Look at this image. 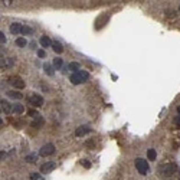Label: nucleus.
<instances>
[{
	"label": "nucleus",
	"instance_id": "1",
	"mask_svg": "<svg viewBox=\"0 0 180 180\" xmlns=\"http://www.w3.org/2000/svg\"><path fill=\"white\" fill-rule=\"evenodd\" d=\"M174 173H177V166L174 163H166V164H161L159 167V176L160 177H172Z\"/></svg>",
	"mask_w": 180,
	"mask_h": 180
},
{
	"label": "nucleus",
	"instance_id": "2",
	"mask_svg": "<svg viewBox=\"0 0 180 180\" xmlns=\"http://www.w3.org/2000/svg\"><path fill=\"white\" fill-rule=\"evenodd\" d=\"M89 79V73L87 71H82V69H79V71L73 72L71 76H69V81H71L73 85H79V84H84V82H87Z\"/></svg>",
	"mask_w": 180,
	"mask_h": 180
},
{
	"label": "nucleus",
	"instance_id": "3",
	"mask_svg": "<svg viewBox=\"0 0 180 180\" xmlns=\"http://www.w3.org/2000/svg\"><path fill=\"white\" fill-rule=\"evenodd\" d=\"M136 169L138 170V173L141 176H145L148 173V163L144 159H137L136 160Z\"/></svg>",
	"mask_w": 180,
	"mask_h": 180
},
{
	"label": "nucleus",
	"instance_id": "4",
	"mask_svg": "<svg viewBox=\"0 0 180 180\" xmlns=\"http://www.w3.org/2000/svg\"><path fill=\"white\" fill-rule=\"evenodd\" d=\"M53 153H55V145H53L52 143H48V144H45V145L40 147L39 156L46 157V156H51V154H53Z\"/></svg>",
	"mask_w": 180,
	"mask_h": 180
},
{
	"label": "nucleus",
	"instance_id": "5",
	"mask_svg": "<svg viewBox=\"0 0 180 180\" xmlns=\"http://www.w3.org/2000/svg\"><path fill=\"white\" fill-rule=\"evenodd\" d=\"M28 102L33 107H42L43 105V98L39 94H32V95L28 97Z\"/></svg>",
	"mask_w": 180,
	"mask_h": 180
},
{
	"label": "nucleus",
	"instance_id": "6",
	"mask_svg": "<svg viewBox=\"0 0 180 180\" xmlns=\"http://www.w3.org/2000/svg\"><path fill=\"white\" fill-rule=\"evenodd\" d=\"M9 84L12 85V87H15V88H17V89H23L25 88V81L20 78V76H10L9 78Z\"/></svg>",
	"mask_w": 180,
	"mask_h": 180
},
{
	"label": "nucleus",
	"instance_id": "7",
	"mask_svg": "<svg viewBox=\"0 0 180 180\" xmlns=\"http://www.w3.org/2000/svg\"><path fill=\"white\" fill-rule=\"evenodd\" d=\"M55 169H56V163H55V161H46L45 164H42V166H40V173L46 174V173L53 172Z\"/></svg>",
	"mask_w": 180,
	"mask_h": 180
},
{
	"label": "nucleus",
	"instance_id": "8",
	"mask_svg": "<svg viewBox=\"0 0 180 180\" xmlns=\"http://www.w3.org/2000/svg\"><path fill=\"white\" fill-rule=\"evenodd\" d=\"M91 131H92L91 127H88V125H81V127H78V128L75 130V136H76V137H84V136L89 134Z\"/></svg>",
	"mask_w": 180,
	"mask_h": 180
},
{
	"label": "nucleus",
	"instance_id": "9",
	"mask_svg": "<svg viewBox=\"0 0 180 180\" xmlns=\"http://www.w3.org/2000/svg\"><path fill=\"white\" fill-rule=\"evenodd\" d=\"M13 58H3L1 55H0V72L4 71L6 68H9V66H12L13 65Z\"/></svg>",
	"mask_w": 180,
	"mask_h": 180
},
{
	"label": "nucleus",
	"instance_id": "10",
	"mask_svg": "<svg viewBox=\"0 0 180 180\" xmlns=\"http://www.w3.org/2000/svg\"><path fill=\"white\" fill-rule=\"evenodd\" d=\"M0 108L4 114L12 112V104H9V101H6V100H0Z\"/></svg>",
	"mask_w": 180,
	"mask_h": 180
},
{
	"label": "nucleus",
	"instance_id": "11",
	"mask_svg": "<svg viewBox=\"0 0 180 180\" xmlns=\"http://www.w3.org/2000/svg\"><path fill=\"white\" fill-rule=\"evenodd\" d=\"M39 43H40V46H42V48H45V49H46V48H49V46L52 45V40H51L48 36H42V37L39 39Z\"/></svg>",
	"mask_w": 180,
	"mask_h": 180
},
{
	"label": "nucleus",
	"instance_id": "12",
	"mask_svg": "<svg viewBox=\"0 0 180 180\" xmlns=\"http://www.w3.org/2000/svg\"><path fill=\"white\" fill-rule=\"evenodd\" d=\"M51 46H52V49H53L56 53H62V52H64V46H62V43L58 42V40H53Z\"/></svg>",
	"mask_w": 180,
	"mask_h": 180
},
{
	"label": "nucleus",
	"instance_id": "13",
	"mask_svg": "<svg viewBox=\"0 0 180 180\" xmlns=\"http://www.w3.org/2000/svg\"><path fill=\"white\" fill-rule=\"evenodd\" d=\"M20 30H22V25H20V23H12V25H10V32H12V35H19Z\"/></svg>",
	"mask_w": 180,
	"mask_h": 180
},
{
	"label": "nucleus",
	"instance_id": "14",
	"mask_svg": "<svg viewBox=\"0 0 180 180\" xmlns=\"http://www.w3.org/2000/svg\"><path fill=\"white\" fill-rule=\"evenodd\" d=\"M6 94H7V97L12 98V100H22V97H23V95H22L20 92H17V91H7Z\"/></svg>",
	"mask_w": 180,
	"mask_h": 180
},
{
	"label": "nucleus",
	"instance_id": "15",
	"mask_svg": "<svg viewBox=\"0 0 180 180\" xmlns=\"http://www.w3.org/2000/svg\"><path fill=\"white\" fill-rule=\"evenodd\" d=\"M12 112H15V114H23L25 112V107L22 104H15V105H12Z\"/></svg>",
	"mask_w": 180,
	"mask_h": 180
},
{
	"label": "nucleus",
	"instance_id": "16",
	"mask_svg": "<svg viewBox=\"0 0 180 180\" xmlns=\"http://www.w3.org/2000/svg\"><path fill=\"white\" fill-rule=\"evenodd\" d=\"M43 69H45V72H46V75H49V76H53L55 75V68H53V65H51V64H45L43 65Z\"/></svg>",
	"mask_w": 180,
	"mask_h": 180
},
{
	"label": "nucleus",
	"instance_id": "17",
	"mask_svg": "<svg viewBox=\"0 0 180 180\" xmlns=\"http://www.w3.org/2000/svg\"><path fill=\"white\" fill-rule=\"evenodd\" d=\"M62 66H64L62 58H55V59H53V68H55V69H61Z\"/></svg>",
	"mask_w": 180,
	"mask_h": 180
},
{
	"label": "nucleus",
	"instance_id": "18",
	"mask_svg": "<svg viewBox=\"0 0 180 180\" xmlns=\"http://www.w3.org/2000/svg\"><path fill=\"white\" fill-rule=\"evenodd\" d=\"M15 43H16V46H19V48H25V46L28 45V40H26L25 37H17Z\"/></svg>",
	"mask_w": 180,
	"mask_h": 180
},
{
	"label": "nucleus",
	"instance_id": "19",
	"mask_svg": "<svg viewBox=\"0 0 180 180\" xmlns=\"http://www.w3.org/2000/svg\"><path fill=\"white\" fill-rule=\"evenodd\" d=\"M68 69L72 72H76V71H79L81 69V65L78 64V62H71L69 65H68Z\"/></svg>",
	"mask_w": 180,
	"mask_h": 180
},
{
	"label": "nucleus",
	"instance_id": "20",
	"mask_svg": "<svg viewBox=\"0 0 180 180\" xmlns=\"http://www.w3.org/2000/svg\"><path fill=\"white\" fill-rule=\"evenodd\" d=\"M20 33L22 35H33V30H32V28H29V26H22V30H20Z\"/></svg>",
	"mask_w": 180,
	"mask_h": 180
},
{
	"label": "nucleus",
	"instance_id": "21",
	"mask_svg": "<svg viewBox=\"0 0 180 180\" xmlns=\"http://www.w3.org/2000/svg\"><path fill=\"white\" fill-rule=\"evenodd\" d=\"M42 125H43V120H42L40 117L35 118V121L32 123V127H33V128H40Z\"/></svg>",
	"mask_w": 180,
	"mask_h": 180
},
{
	"label": "nucleus",
	"instance_id": "22",
	"mask_svg": "<svg viewBox=\"0 0 180 180\" xmlns=\"http://www.w3.org/2000/svg\"><path fill=\"white\" fill-rule=\"evenodd\" d=\"M36 160H37V156H36L35 153H32V154H28V156L25 157V161H28V163H35Z\"/></svg>",
	"mask_w": 180,
	"mask_h": 180
},
{
	"label": "nucleus",
	"instance_id": "23",
	"mask_svg": "<svg viewBox=\"0 0 180 180\" xmlns=\"http://www.w3.org/2000/svg\"><path fill=\"white\" fill-rule=\"evenodd\" d=\"M147 157H148V160H156V157H157V154H156V150H153V148H150L148 151H147Z\"/></svg>",
	"mask_w": 180,
	"mask_h": 180
},
{
	"label": "nucleus",
	"instance_id": "24",
	"mask_svg": "<svg viewBox=\"0 0 180 180\" xmlns=\"http://www.w3.org/2000/svg\"><path fill=\"white\" fill-rule=\"evenodd\" d=\"M28 114H29L32 118H37V117H40V115H39V112H37L36 109H33V108H32V109H29V111H28Z\"/></svg>",
	"mask_w": 180,
	"mask_h": 180
},
{
	"label": "nucleus",
	"instance_id": "25",
	"mask_svg": "<svg viewBox=\"0 0 180 180\" xmlns=\"http://www.w3.org/2000/svg\"><path fill=\"white\" fill-rule=\"evenodd\" d=\"M30 180H45L39 173H30Z\"/></svg>",
	"mask_w": 180,
	"mask_h": 180
},
{
	"label": "nucleus",
	"instance_id": "26",
	"mask_svg": "<svg viewBox=\"0 0 180 180\" xmlns=\"http://www.w3.org/2000/svg\"><path fill=\"white\" fill-rule=\"evenodd\" d=\"M81 164H82L85 169H91V166H92V164H91L88 160H81Z\"/></svg>",
	"mask_w": 180,
	"mask_h": 180
},
{
	"label": "nucleus",
	"instance_id": "27",
	"mask_svg": "<svg viewBox=\"0 0 180 180\" xmlns=\"http://www.w3.org/2000/svg\"><path fill=\"white\" fill-rule=\"evenodd\" d=\"M37 56H39V58H45V56H46V52H45L43 49H39V51H37Z\"/></svg>",
	"mask_w": 180,
	"mask_h": 180
},
{
	"label": "nucleus",
	"instance_id": "28",
	"mask_svg": "<svg viewBox=\"0 0 180 180\" xmlns=\"http://www.w3.org/2000/svg\"><path fill=\"white\" fill-rule=\"evenodd\" d=\"M0 42H1V43H4V42H6V36L3 35L1 32H0Z\"/></svg>",
	"mask_w": 180,
	"mask_h": 180
},
{
	"label": "nucleus",
	"instance_id": "29",
	"mask_svg": "<svg viewBox=\"0 0 180 180\" xmlns=\"http://www.w3.org/2000/svg\"><path fill=\"white\" fill-rule=\"evenodd\" d=\"M174 124H176V125H180V115H177V117L174 118Z\"/></svg>",
	"mask_w": 180,
	"mask_h": 180
},
{
	"label": "nucleus",
	"instance_id": "30",
	"mask_svg": "<svg viewBox=\"0 0 180 180\" xmlns=\"http://www.w3.org/2000/svg\"><path fill=\"white\" fill-rule=\"evenodd\" d=\"M12 1H13V0H3V3H4L6 6H9V4H12Z\"/></svg>",
	"mask_w": 180,
	"mask_h": 180
},
{
	"label": "nucleus",
	"instance_id": "31",
	"mask_svg": "<svg viewBox=\"0 0 180 180\" xmlns=\"http://www.w3.org/2000/svg\"><path fill=\"white\" fill-rule=\"evenodd\" d=\"M4 157H6V153L4 151H0V160H3Z\"/></svg>",
	"mask_w": 180,
	"mask_h": 180
},
{
	"label": "nucleus",
	"instance_id": "32",
	"mask_svg": "<svg viewBox=\"0 0 180 180\" xmlns=\"http://www.w3.org/2000/svg\"><path fill=\"white\" fill-rule=\"evenodd\" d=\"M3 124H4V123H3V120L0 118V127H3Z\"/></svg>",
	"mask_w": 180,
	"mask_h": 180
},
{
	"label": "nucleus",
	"instance_id": "33",
	"mask_svg": "<svg viewBox=\"0 0 180 180\" xmlns=\"http://www.w3.org/2000/svg\"><path fill=\"white\" fill-rule=\"evenodd\" d=\"M177 112H179V115H180V105L177 107Z\"/></svg>",
	"mask_w": 180,
	"mask_h": 180
},
{
	"label": "nucleus",
	"instance_id": "34",
	"mask_svg": "<svg viewBox=\"0 0 180 180\" xmlns=\"http://www.w3.org/2000/svg\"><path fill=\"white\" fill-rule=\"evenodd\" d=\"M179 12H180V6H179Z\"/></svg>",
	"mask_w": 180,
	"mask_h": 180
},
{
	"label": "nucleus",
	"instance_id": "35",
	"mask_svg": "<svg viewBox=\"0 0 180 180\" xmlns=\"http://www.w3.org/2000/svg\"><path fill=\"white\" fill-rule=\"evenodd\" d=\"M0 111H1V108H0Z\"/></svg>",
	"mask_w": 180,
	"mask_h": 180
}]
</instances>
